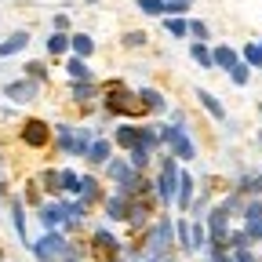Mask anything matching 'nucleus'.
Returning a JSON list of instances; mask_svg holds the SVG:
<instances>
[{"label":"nucleus","instance_id":"obj_1","mask_svg":"<svg viewBox=\"0 0 262 262\" xmlns=\"http://www.w3.org/2000/svg\"><path fill=\"white\" fill-rule=\"evenodd\" d=\"M98 110H102L110 120H142L146 117V106L135 88H127L120 77H110L98 84Z\"/></svg>","mask_w":262,"mask_h":262},{"label":"nucleus","instance_id":"obj_2","mask_svg":"<svg viewBox=\"0 0 262 262\" xmlns=\"http://www.w3.org/2000/svg\"><path fill=\"white\" fill-rule=\"evenodd\" d=\"M142 251L153 255V258H164V255L175 251V215L164 211L149 222V229L142 233Z\"/></svg>","mask_w":262,"mask_h":262},{"label":"nucleus","instance_id":"obj_3","mask_svg":"<svg viewBox=\"0 0 262 262\" xmlns=\"http://www.w3.org/2000/svg\"><path fill=\"white\" fill-rule=\"evenodd\" d=\"M157 175H153V196L160 208H171L175 204V189H179V168L182 164L171 157V153H160L157 160Z\"/></svg>","mask_w":262,"mask_h":262},{"label":"nucleus","instance_id":"obj_4","mask_svg":"<svg viewBox=\"0 0 262 262\" xmlns=\"http://www.w3.org/2000/svg\"><path fill=\"white\" fill-rule=\"evenodd\" d=\"M160 139H164V153H171L179 164L196 160V142L189 139V127H179V124H160Z\"/></svg>","mask_w":262,"mask_h":262},{"label":"nucleus","instance_id":"obj_5","mask_svg":"<svg viewBox=\"0 0 262 262\" xmlns=\"http://www.w3.org/2000/svg\"><path fill=\"white\" fill-rule=\"evenodd\" d=\"M18 142H22L26 149H33V153H44V149H51V142H55V131H51V124H48L44 117H22V124H18Z\"/></svg>","mask_w":262,"mask_h":262},{"label":"nucleus","instance_id":"obj_6","mask_svg":"<svg viewBox=\"0 0 262 262\" xmlns=\"http://www.w3.org/2000/svg\"><path fill=\"white\" fill-rule=\"evenodd\" d=\"M0 95H4L8 102H15V106H33L44 95V84H37L33 77H15V80H4Z\"/></svg>","mask_w":262,"mask_h":262},{"label":"nucleus","instance_id":"obj_7","mask_svg":"<svg viewBox=\"0 0 262 262\" xmlns=\"http://www.w3.org/2000/svg\"><path fill=\"white\" fill-rule=\"evenodd\" d=\"M153 204H157L153 193H149V196H131V201H127L124 226L131 229V233H146V229H149V222L157 219V215H153Z\"/></svg>","mask_w":262,"mask_h":262},{"label":"nucleus","instance_id":"obj_8","mask_svg":"<svg viewBox=\"0 0 262 262\" xmlns=\"http://www.w3.org/2000/svg\"><path fill=\"white\" fill-rule=\"evenodd\" d=\"M88 248H91L95 255H102V258H117L120 248H124V241L113 233L110 226H95L91 233H88Z\"/></svg>","mask_w":262,"mask_h":262},{"label":"nucleus","instance_id":"obj_9","mask_svg":"<svg viewBox=\"0 0 262 262\" xmlns=\"http://www.w3.org/2000/svg\"><path fill=\"white\" fill-rule=\"evenodd\" d=\"M110 142H113V149H120V153L135 149V146H139V120H117L113 131H110Z\"/></svg>","mask_w":262,"mask_h":262},{"label":"nucleus","instance_id":"obj_10","mask_svg":"<svg viewBox=\"0 0 262 262\" xmlns=\"http://www.w3.org/2000/svg\"><path fill=\"white\" fill-rule=\"evenodd\" d=\"M77 201H84L88 208H98V204L106 201V189H102V179H98L95 171H84V175H80V196H77Z\"/></svg>","mask_w":262,"mask_h":262},{"label":"nucleus","instance_id":"obj_11","mask_svg":"<svg viewBox=\"0 0 262 262\" xmlns=\"http://www.w3.org/2000/svg\"><path fill=\"white\" fill-rule=\"evenodd\" d=\"M29 40H33L29 29H11L8 37H0V62H8V58L22 55V51L29 48Z\"/></svg>","mask_w":262,"mask_h":262},{"label":"nucleus","instance_id":"obj_12","mask_svg":"<svg viewBox=\"0 0 262 262\" xmlns=\"http://www.w3.org/2000/svg\"><path fill=\"white\" fill-rule=\"evenodd\" d=\"M33 182H37V189L44 193V196H62V168H40V171H33L29 175Z\"/></svg>","mask_w":262,"mask_h":262},{"label":"nucleus","instance_id":"obj_13","mask_svg":"<svg viewBox=\"0 0 262 262\" xmlns=\"http://www.w3.org/2000/svg\"><path fill=\"white\" fill-rule=\"evenodd\" d=\"M98 80H70V102L73 106H98Z\"/></svg>","mask_w":262,"mask_h":262},{"label":"nucleus","instance_id":"obj_14","mask_svg":"<svg viewBox=\"0 0 262 262\" xmlns=\"http://www.w3.org/2000/svg\"><path fill=\"white\" fill-rule=\"evenodd\" d=\"M193 196H196V179L179 168V189H175V204H179V215H189V204H193Z\"/></svg>","mask_w":262,"mask_h":262},{"label":"nucleus","instance_id":"obj_15","mask_svg":"<svg viewBox=\"0 0 262 262\" xmlns=\"http://www.w3.org/2000/svg\"><path fill=\"white\" fill-rule=\"evenodd\" d=\"M98 135H106V131H102V127H95V124H77V142H73L70 157H73V160H84L88 149H91V142H95Z\"/></svg>","mask_w":262,"mask_h":262},{"label":"nucleus","instance_id":"obj_16","mask_svg":"<svg viewBox=\"0 0 262 262\" xmlns=\"http://www.w3.org/2000/svg\"><path fill=\"white\" fill-rule=\"evenodd\" d=\"M113 153H117V149H113L110 135H98V139L91 142V149H88V157H84V160L91 164V171H102V168H106V160H110Z\"/></svg>","mask_w":262,"mask_h":262},{"label":"nucleus","instance_id":"obj_17","mask_svg":"<svg viewBox=\"0 0 262 262\" xmlns=\"http://www.w3.org/2000/svg\"><path fill=\"white\" fill-rule=\"evenodd\" d=\"M98 208H102V219H106L110 226H117V222H124V215H127V196H120L117 189H110L106 201L98 204Z\"/></svg>","mask_w":262,"mask_h":262},{"label":"nucleus","instance_id":"obj_18","mask_svg":"<svg viewBox=\"0 0 262 262\" xmlns=\"http://www.w3.org/2000/svg\"><path fill=\"white\" fill-rule=\"evenodd\" d=\"M139 98H142V106H146V117H160V113L171 110L168 95H164L160 88H139Z\"/></svg>","mask_w":262,"mask_h":262},{"label":"nucleus","instance_id":"obj_19","mask_svg":"<svg viewBox=\"0 0 262 262\" xmlns=\"http://www.w3.org/2000/svg\"><path fill=\"white\" fill-rule=\"evenodd\" d=\"M62 73L66 80H95V70L88 58H77V55H66L62 58Z\"/></svg>","mask_w":262,"mask_h":262},{"label":"nucleus","instance_id":"obj_20","mask_svg":"<svg viewBox=\"0 0 262 262\" xmlns=\"http://www.w3.org/2000/svg\"><path fill=\"white\" fill-rule=\"evenodd\" d=\"M51 131H55V149L58 153H66L70 157V149H73V142H77V124H70V120H58V124H51Z\"/></svg>","mask_w":262,"mask_h":262},{"label":"nucleus","instance_id":"obj_21","mask_svg":"<svg viewBox=\"0 0 262 262\" xmlns=\"http://www.w3.org/2000/svg\"><path fill=\"white\" fill-rule=\"evenodd\" d=\"M8 208H11V226H15V233H18V241L29 248V229H26V204H22V196H8Z\"/></svg>","mask_w":262,"mask_h":262},{"label":"nucleus","instance_id":"obj_22","mask_svg":"<svg viewBox=\"0 0 262 262\" xmlns=\"http://www.w3.org/2000/svg\"><path fill=\"white\" fill-rule=\"evenodd\" d=\"M139 146L149 149L153 157L164 149V139H160V124H139Z\"/></svg>","mask_w":262,"mask_h":262},{"label":"nucleus","instance_id":"obj_23","mask_svg":"<svg viewBox=\"0 0 262 262\" xmlns=\"http://www.w3.org/2000/svg\"><path fill=\"white\" fill-rule=\"evenodd\" d=\"M211 58H215V70H222V73H229V70L241 62V55H237L233 44H215V48H211Z\"/></svg>","mask_w":262,"mask_h":262},{"label":"nucleus","instance_id":"obj_24","mask_svg":"<svg viewBox=\"0 0 262 262\" xmlns=\"http://www.w3.org/2000/svg\"><path fill=\"white\" fill-rule=\"evenodd\" d=\"M127 171H131V164H127V157H124V153H113V157L106 160V168H102V179L117 186V182H120V179H124Z\"/></svg>","mask_w":262,"mask_h":262},{"label":"nucleus","instance_id":"obj_25","mask_svg":"<svg viewBox=\"0 0 262 262\" xmlns=\"http://www.w3.org/2000/svg\"><path fill=\"white\" fill-rule=\"evenodd\" d=\"M95 37L91 33H70V55H77V58H88L91 62V55H95Z\"/></svg>","mask_w":262,"mask_h":262},{"label":"nucleus","instance_id":"obj_26","mask_svg":"<svg viewBox=\"0 0 262 262\" xmlns=\"http://www.w3.org/2000/svg\"><path fill=\"white\" fill-rule=\"evenodd\" d=\"M160 26H164V33H168V37H175V40H189V18H186V15H164Z\"/></svg>","mask_w":262,"mask_h":262},{"label":"nucleus","instance_id":"obj_27","mask_svg":"<svg viewBox=\"0 0 262 262\" xmlns=\"http://www.w3.org/2000/svg\"><path fill=\"white\" fill-rule=\"evenodd\" d=\"M193 95H196V102H201V110H204V113H208L211 120H226V106L219 102V98H215L211 91H204V88H196Z\"/></svg>","mask_w":262,"mask_h":262},{"label":"nucleus","instance_id":"obj_28","mask_svg":"<svg viewBox=\"0 0 262 262\" xmlns=\"http://www.w3.org/2000/svg\"><path fill=\"white\" fill-rule=\"evenodd\" d=\"M120 48L124 51H146L149 48V33L146 29H124L120 33Z\"/></svg>","mask_w":262,"mask_h":262},{"label":"nucleus","instance_id":"obj_29","mask_svg":"<svg viewBox=\"0 0 262 262\" xmlns=\"http://www.w3.org/2000/svg\"><path fill=\"white\" fill-rule=\"evenodd\" d=\"M44 51H48V58H66L70 55V33H55L51 29V37L44 40Z\"/></svg>","mask_w":262,"mask_h":262},{"label":"nucleus","instance_id":"obj_30","mask_svg":"<svg viewBox=\"0 0 262 262\" xmlns=\"http://www.w3.org/2000/svg\"><path fill=\"white\" fill-rule=\"evenodd\" d=\"M189 58H193L196 66H201L204 73H211V70H215V58H211V48H208V44H201V40H189Z\"/></svg>","mask_w":262,"mask_h":262},{"label":"nucleus","instance_id":"obj_31","mask_svg":"<svg viewBox=\"0 0 262 262\" xmlns=\"http://www.w3.org/2000/svg\"><path fill=\"white\" fill-rule=\"evenodd\" d=\"M175 248H182L186 255H193V237H189V215L175 219Z\"/></svg>","mask_w":262,"mask_h":262},{"label":"nucleus","instance_id":"obj_32","mask_svg":"<svg viewBox=\"0 0 262 262\" xmlns=\"http://www.w3.org/2000/svg\"><path fill=\"white\" fill-rule=\"evenodd\" d=\"M22 77H33L37 84H51V70H48V62H40V58H33V62H26L22 66Z\"/></svg>","mask_w":262,"mask_h":262},{"label":"nucleus","instance_id":"obj_33","mask_svg":"<svg viewBox=\"0 0 262 262\" xmlns=\"http://www.w3.org/2000/svg\"><path fill=\"white\" fill-rule=\"evenodd\" d=\"M124 157H127V164H131L135 171H149V168H153V153H149V149H142V146L127 149Z\"/></svg>","mask_w":262,"mask_h":262},{"label":"nucleus","instance_id":"obj_34","mask_svg":"<svg viewBox=\"0 0 262 262\" xmlns=\"http://www.w3.org/2000/svg\"><path fill=\"white\" fill-rule=\"evenodd\" d=\"M62 196H80V175L73 168H62Z\"/></svg>","mask_w":262,"mask_h":262},{"label":"nucleus","instance_id":"obj_35","mask_svg":"<svg viewBox=\"0 0 262 262\" xmlns=\"http://www.w3.org/2000/svg\"><path fill=\"white\" fill-rule=\"evenodd\" d=\"M22 204H26V208H40V204H44V193L37 189V182H33V179H26V189H22Z\"/></svg>","mask_w":262,"mask_h":262},{"label":"nucleus","instance_id":"obj_36","mask_svg":"<svg viewBox=\"0 0 262 262\" xmlns=\"http://www.w3.org/2000/svg\"><path fill=\"white\" fill-rule=\"evenodd\" d=\"M189 40L208 44V40H211V26H208L204 18H189Z\"/></svg>","mask_w":262,"mask_h":262},{"label":"nucleus","instance_id":"obj_37","mask_svg":"<svg viewBox=\"0 0 262 262\" xmlns=\"http://www.w3.org/2000/svg\"><path fill=\"white\" fill-rule=\"evenodd\" d=\"M135 4H139V11L149 15V18H164V15H168V4H164V0H135Z\"/></svg>","mask_w":262,"mask_h":262},{"label":"nucleus","instance_id":"obj_38","mask_svg":"<svg viewBox=\"0 0 262 262\" xmlns=\"http://www.w3.org/2000/svg\"><path fill=\"white\" fill-rule=\"evenodd\" d=\"M241 62H248L251 70H262V44H244V51H241Z\"/></svg>","mask_w":262,"mask_h":262},{"label":"nucleus","instance_id":"obj_39","mask_svg":"<svg viewBox=\"0 0 262 262\" xmlns=\"http://www.w3.org/2000/svg\"><path fill=\"white\" fill-rule=\"evenodd\" d=\"M229 80H233L237 88H244V84L251 80V66H248V62H237L233 70H229Z\"/></svg>","mask_w":262,"mask_h":262},{"label":"nucleus","instance_id":"obj_40","mask_svg":"<svg viewBox=\"0 0 262 262\" xmlns=\"http://www.w3.org/2000/svg\"><path fill=\"white\" fill-rule=\"evenodd\" d=\"M164 4H168V15H189L196 0H164Z\"/></svg>","mask_w":262,"mask_h":262},{"label":"nucleus","instance_id":"obj_41","mask_svg":"<svg viewBox=\"0 0 262 262\" xmlns=\"http://www.w3.org/2000/svg\"><path fill=\"white\" fill-rule=\"evenodd\" d=\"M51 29H55V33H70V29H73V18L58 11V15H51Z\"/></svg>","mask_w":262,"mask_h":262},{"label":"nucleus","instance_id":"obj_42","mask_svg":"<svg viewBox=\"0 0 262 262\" xmlns=\"http://www.w3.org/2000/svg\"><path fill=\"white\" fill-rule=\"evenodd\" d=\"M168 117H171V124H179V127H189V117H186L182 110H175V106H171V110H168Z\"/></svg>","mask_w":262,"mask_h":262},{"label":"nucleus","instance_id":"obj_43","mask_svg":"<svg viewBox=\"0 0 262 262\" xmlns=\"http://www.w3.org/2000/svg\"><path fill=\"white\" fill-rule=\"evenodd\" d=\"M160 262H179V258H175V255H164V258H160Z\"/></svg>","mask_w":262,"mask_h":262},{"label":"nucleus","instance_id":"obj_44","mask_svg":"<svg viewBox=\"0 0 262 262\" xmlns=\"http://www.w3.org/2000/svg\"><path fill=\"white\" fill-rule=\"evenodd\" d=\"M0 168H4V149H0Z\"/></svg>","mask_w":262,"mask_h":262},{"label":"nucleus","instance_id":"obj_45","mask_svg":"<svg viewBox=\"0 0 262 262\" xmlns=\"http://www.w3.org/2000/svg\"><path fill=\"white\" fill-rule=\"evenodd\" d=\"M258 146H262V131H258Z\"/></svg>","mask_w":262,"mask_h":262},{"label":"nucleus","instance_id":"obj_46","mask_svg":"<svg viewBox=\"0 0 262 262\" xmlns=\"http://www.w3.org/2000/svg\"><path fill=\"white\" fill-rule=\"evenodd\" d=\"M204 262H215V258H204Z\"/></svg>","mask_w":262,"mask_h":262}]
</instances>
